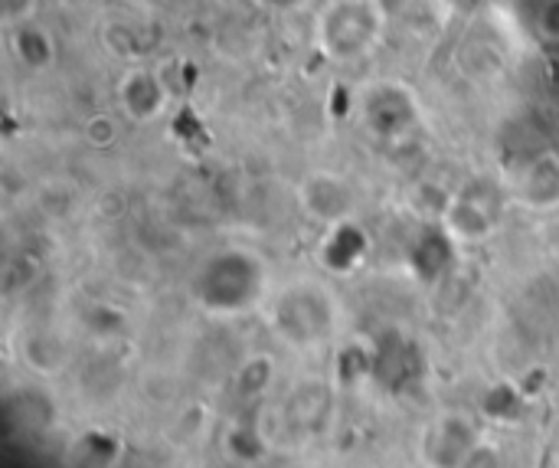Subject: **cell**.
<instances>
[{
  "instance_id": "obj_1",
  "label": "cell",
  "mask_w": 559,
  "mask_h": 468,
  "mask_svg": "<svg viewBox=\"0 0 559 468\" xmlns=\"http://www.w3.org/2000/svg\"><path fill=\"white\" fill-rule=\"evenodd\" d=\"M265 292V262L239 246L213 253L193 279V295L210 315H239L259 305Z\"/></svg>"
},
{
  "instance_id": "obj_2",
  "label": "cell",
  "mask_w": 559,
  "mask_h": 468,
  "mask_svg": "<svg viewBox=\"0 0 559 468\" xmlns=\"http://www.w3.org/2000/svg\"><path fill=\"white\" fill-rule=\"evenodd\" d=\"M334 325H337V305L321 285L298 282L285 289L275 302V328L295 348H311L328 341L334 335Z\"/></svg>"
},
{
  "instance_id": "obj_3",
  "label": "cell",
  "mask_w": 559,
  "mask_h": 468,
  "mask_svg": "<svg viewBox=\"0 0 559 468\" xmlns=\"http://www.w3.org/2000/svg\"><path fill=\"white\" fill-rule=\"evenodd\" d=\"M383 26V13L373 0H334L318 23L321 49L341 62L360 59L373 49Z\"/></svg>"
},
{
  "instance_id": "obj_4",
  "label": "cell",
  "mask_w": 559,
  "mask_h": 468,
  "mask_svg": "<svg viewBox=\"0 0 559 468\" xmlns=\"http://www.w3.org/2000/svg\"><path fill=\"white\" fill-rule=\"evenodd\" d=\"M360 118H364V128L373 138L396 141V138H406L409 131H416V125H419V102H416V95L409 89L383 82V85H373L364 95Z\"/></svg>"
},
{
  "instance_id": "obj_5",
  "label": "cell",
  "mask_w": 559,
  "mask_h": 468,
  "mask_svg": "<svg viewBox=\"0 0 559 468\" xmlns=\"http://www.w3.org/2000/svg\"><path fill=\"white\" fill-rule=\"evenodd\" d=\"M475 443H478L475 423L465 413H445L426 433V443H423L426 463L432 468H462L465 456L475 449Z\"/></svg>"
},
{
  "instance_id": "obj_6",
  "label": "cell",
  "mask_w": 559,
  "mask_h": 468,
  "mask_svg": "<svg viewBox=\"0 0 559 468\" xmlns=\"http://www.w3.org/2000/svg\"><path fill=\"white\" fill-rule=\"evenodd\" d=\"M419 367H423V358H419V348L413 341H406L403 335L390 331L377 348H373V367L370 374L386 384L390 390H403L409 381L419 377Z\"/></svg>"
},
{
  "instance_id": "obj_7",
  "label": "cell",
  "mask_w": 559,
  "mask_h": 468,
  "mask_svg": "<svg viewBox=\"0 0 559 468\" xmlns=\"http://www.w3.org/2000/svg\"><path fill=\"white\" fill-rule=\"evenodd\" d=\"M442 223L445 230L455 236V239H465V243H481L495 233V210L488 207V200L475 190L468 194H459L455 200L445 203L442 210Z\"/></svg>"
},
{
  "instance_id": "obj_8",
  "label": "cell",
  "mask_w": 559,
  "mask_h": 468,
  "mask_svg": "<svg viewBox=\"0 0 559 468\" xmlns=\"http://www.w3.org/2000/svg\"><path fill=\"white\" fill-rule=\"evenodd\" d=\"M118 98H121V108L131 121H154L160 112H164V102H167V92H164V82L157 79V72L151 69H134L121 79L118 85Z\"/></svg>"
},
{
  "instance_id": "obj_9",
  "label": "cell",
  "mask_w": 559,
  "mask_h": 468,
  "mask_svg": "<svg viewBox=\"0 0 559 468\" xmlns=\"http://www.w3.org/2000/svg\"><path fill=\"white\" fill-rule=\"evenodd\" d=\"M301 200H305L311 217H318L331 226L347 220V213H350V190L334 174H311L305 190H301Z\"/></svg>"
},
{
  "instance_id": "obj_10",
  "label": "cell",
  "mask_w": 559,
  "mask_h": 468,
  "mask_svg": "<svg viewBox=\"0 0 559 468\" xmlns=\"http://www.w3.org/2000/svg\"><path fill=\"white\" fill-rule=\"evenodd\" d=\"M367 249H370L367 233H364L357 223L341 220V223L331 226V233H328V239H324V246H321V262H324L331 272H354V269L364 262Z\"/></svg>"
},
{
  "instance_id": "obj_11",
  "label": "cell",
  "mask_w": 559,
  "mask_h": 468,
  "mask_svg": "<svg viewBox=\"0 0 559 468\" xmlns=\"http://www.w3.org/2000/svg\"><path fill=\"white\" fill-rule=\"evenodd\" d=\"M452 233L442 226H429L419 233L413 253H409V262H413V272L423 279V282H436L445 276V269L452 266Z\"/></svg>"
},
{
  "instance_id": "obj_12",
  "label": "cell",
  "mask_w": 559,
  "mask_h": 468,
  "mask_svg": "<svg viewBox=\"0 0 559 468\" xmlns=\"http://www.w3.org/2000/svg\"><path fill=\"white\" fill-rule=\"evenodd\" d=\"M521 200L527 207L547 210L559 203V157L557 154H540L534 157L524 174H521Z\"/></svg>"
},
{
  "instance_id": "obj_13",
  "label": "cell",
  "mask_w": 559,
  "mask_h": 468,
  "mask_svg": "<svg viewBox=\"0 0 559 468\" xmlns=\"http://www.w3.org/2000/svg\"><path fill=\"white\" fill-rule=\"evenodd\" d=\"M13 52H16V59L26 66V69H46L49 62H52V56H56V49H52V39L46 36V30H39V26H20L16 30V36H13Z\"/></svg>"
},
{
  "instance_id": "obj_14",
  "label": "cell",
  "mask_w": 559,
  "mask_h": 468,
  "mask_svg": "<svg viewBox=\"0 0 559 468\" xmlns=\"http://www.w3.org/2000/svg\"><path fill=\"white\" fill-rule=\"evenodd\" d=\"M226 453L242 466H255V463L265 459L269 446H265V440H262V433L255 426H233L226 433Z\"/></svg>"
},
{
  "instance_id": "obj_15",
  "label": "cell",
  "mask_w": 559,
  "mask_h": 468,
  "mask_svg": "<svg viewBox=\"0 0 559 468\" xmlns=\"http://www.w3.org/2000/svg\"><path fill=\"white\" fill-rule=\"evenodd\" d=\"M524 407L521 390H514L511 384H498L488 397H485V413L491 420H514Z\"/></svg>"
},
{
  "instance_id": "obj_16",
  "label": "cell",
  "mask_w": 559,
  "mask_h": 468,
  "mask_svg": "<svg viewBox=\"0 0 559 468\" xmlns=\"http://www.w3.org/2000/svg\"><path fill=\"white\" fill-rule=\"evenodd\" d=\"M272 381V361L269 358H252L249 364H242V371L236 374V387L249 397L262 394Z\"/></svg>"
},
{
  "instance_id": "obj_17",
  "label": "cell",
  "mask_w": 559,
  "mask_h": 468,
  "mask_svg": "<svg viewBox=\"0 0 559 468\" xmlns=\"http://www.w3.org/2000/svg\"><path fill=\"white\" fill-rule=\"evenodd\" d=\"M462 468H504V463H501V449L498 446H491V443H475V449L465 456V463H462Z\"/></svg>"
},
{
  "instance_id": "obj_18",
  "label": "cell",
  "mask_w": 559,
  "mask_h": 468,
  "mask_svg": "<svg viewBox=\"0 0 559 468\" xmlns=\"http://www.w3.org/2000/svg\"><path fill=\"white\" fill-rule=\"evenodd\" d=\"M540 30L550 36V39H559V0H547L540 7Z\"/></svg>"
},
{
  "instance_id": "obj_19",
  "label": "cell",
  "mask_w": 559,
  "mask_h": 468,
  "mask_svg": "<svg viewBox=\"0 0 559 468\" xmlns=\"http://www.w3.org/2000/svg\"><path fill=\"white\" fill-rule=\"evenodd\" d=\"M259 3H265V7H272V10H295V7H301L305 0H259Z\"/></svg>"
}]
</instances>
